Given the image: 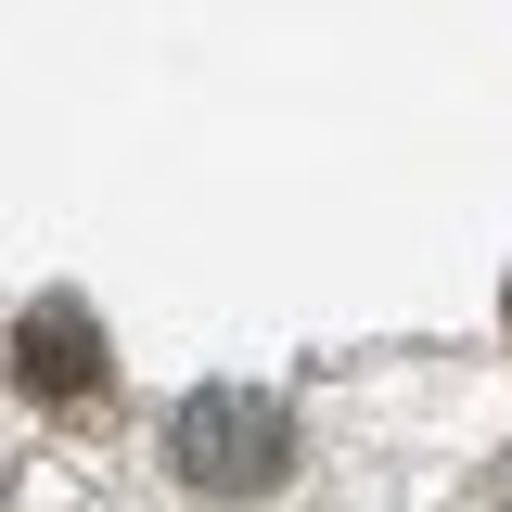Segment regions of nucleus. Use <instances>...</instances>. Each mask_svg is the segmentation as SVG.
I'll return each mask as SVG.
<instances>
[{
  "instance_id": "f257e3e1",
  "label": "nucleus",
  "mask_w": 512,
  "mask_h": 512,
  "mask_svg": "<svg viewBox=\"0 0 512 512\" xmlns=\"http://www.w3.org/2000/svg\"><path fill=\"white\" fill-rule=\"evenodd\" d=\"M167 474L192 500H269L295 474V410L256 397V384H192L167 410Z\"/></svg>"
},
{
  "instance_id": "f03ea898",
  "label": "nucleus",
  "mask_w": 512,
  "mask_h": 512,
  "mask_svg": "<svg viewBox=\"0 0 512 512\" xmlns=\"http://www.w3.org/2000/svg\"><path fill=\"white\" fill-rule=\"evenodd\" d=\"M103 372H116V359H103V320L77 308V295H39V308L13 320V384H26L39 410H90Z\"/></svg>"
},
{
  "instance_id": "7ed1b4c3",
  "label": "nucleus",
  "mask_w": 512,
  "mask_h": 512,
  "mask_svg": "<svg viewBox=\"0 0 512 512\" xmlns=\"http://www.w3.org/2000/svg\"><path fill=\"white\" fill-rule=\"evenodd\" d=\"M500 512H512V461H500Z\"/></svg>"
},
{
  "instance_id": "20e7f679",
  "label": "nucleus",
  "mask_w": 512,
  "mask_h": 512,
  "mask_svg": "<svg viewBox=\"0 0 512 512\" xmlns=\"http://www.w3.org/2000/svg\"><path fill=\"white\" fill-rule=\"evenodd\" d=\"M500 320H512V282H500Z\"/></svg>"
}]
</instances>
